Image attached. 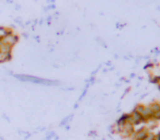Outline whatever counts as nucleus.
Instances as JSON below:
<instances>
[{
  "label": "nucleus",
  "instance_id": "3",
  "mask_svg": "<svg viewBox=\"0 0 160 140\" xmlns=\"http://www.w3.org/2000/svg\"><path fill=\"white\" fill-rule=\"evenodd\" d=\"M128 122L131 123L133 126H138V125L142 124V123H147V122H145L144 118L140 116V114H138L135 109L132 111L131 113L128 114Z\"/></svg>",
  "mask_w": 160,
  "mask_h": 140
},
{
  "label": "nucleus",
  "instance_id": "8",
  "mask_svg": "<svg viewBox=\"0 0 160 140\" xmlns=\"http://www.w3.org/2000/svg\"><path fill=\"white\" fill-rule=\"evenodd\" d=\"M144 140H156V135L151 133V131H149V133H147L146 137H145Z\"/></svg>",
  "mask_w": 160,
  "mask_h": 140
},
{
  "label": "nucleus",
  "instance_id": "4",
  "mask_svg": "<svg viewBox=\"0 0 160 140\" xmlns=\"http://www.w3.org/2000/svg\"><path fill=\"white\" fill-rule=\"evenodd\" d=\"M18 41H19L18 35H16V34H14L13 32H11V33L8 34V35L6 36V37H3L2 40H1V42H2L3 44L8 45V46L13 47L14 45H16L17 43H18Z\"/></svg>",
  "mask_w": 160,
  "mask_h": 140
},
{
  "label": "nucleus",
  "instance_id": "9",
  "mask_svg": "<svg viewBox=\"0 0 160 140\" xmlns=\"http://www.w3.org/2000/svg\"><path fill=\"white\" fill-rule=\"evenodd\" d=\"M156 140H160V133H158V135H156Z\"/></svg>",
  "mask_w": 160,
  "mask_h": 140
},
{
  "label": "nucleus",
  "instance_id": "1",
  "mask_svg": "<svg viewBox=\"0 0 160 140\" xmlns=\"http://www.w3.org/2000/svg\"><path fill=\"white\" fill-rule=\"evenodd\" d=\"M16 78L20 79L22 81H28V82H33V83H40V84H48V85H54L56 84V82L49 80H45V79L36 78V77L32 76H24V75H16Z\"/></svg>",
  "mask_w": 160,
  "mask_h": 140
},
{
  "label": "nucleus",
  "instance_id": "5",
  "mask_svg": "<svg viewBox=\"0 0 160 140\" xmlns=\"http://www.w3.org/2000/svg\"><path fill=\"white\" fill-rule=\"evenodd\" d=\"M148 133H149L148 129H147L146 127H144V128L137 129L136 131H134L132 138H133V140H144Z\"/></svg>",
  "mask_w": 160,
  "mask_h": 140
},
{
  "label": "nucleus",
  "instance_id": "7",
  "mask_svg": "<svg viewBox=\"0 0 160 140\" xmlns=\"http://www.w3.org/2000/svg\"><path fill=\"white\" fill-rule=\"evenodd\" d=\"M11 30L10 29H7V27H0V41L2 40L3 37L8 35L9 33H11Z\"/></svg>",
  "mask_w": 160,
  "mask_h": 140
},
{
  "label": "nucleus",
  "instance_id": "2",
  "mask_svg": "<svg viewBox=\"0 0 160 140\" xmlns=\"http://www.w3.org/2000/svg\"><path fill=\"white\" fill-rule=\"evenodd\" d=\"M135 111L138 114H140L142 118L145 119V122H148V120L152 119V109H151L150 105L148 106H144V105H137L135 107Z\"/></svg>",
  "mask_w": 160,
  "mask_h": 140
},
{
  "label": "nucleus",
  "instance_id": "6",
  "mask_svg": "<svg viewBox=\"0 0 160 140\" xmlns=\"http://www.w3.org/2000/svg\"><path fill=\"white\" fill-rule=\"evenodd\" d=\"M150 106H151V109H152V119L160 120V104L153 103Z\"/></svg>",
  "mask_w": 160,
  "mask_h": 140
}]
</instances>
